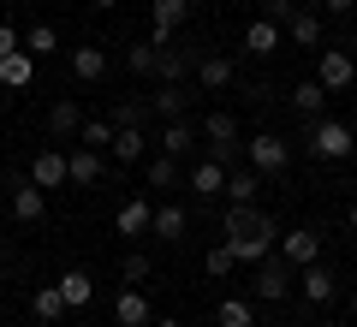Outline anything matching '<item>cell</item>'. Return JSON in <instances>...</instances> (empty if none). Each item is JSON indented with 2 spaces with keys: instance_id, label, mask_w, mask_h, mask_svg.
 <instances>
[{
  "instance_id": "6da1fadb",
  "label": "cell",
  "mask_w": 357,
  "mask_h": 327,
  "mask_svg": "<svg viewBox=\"0 0 357 327\" xmlns=\"http://www.w3.org/2000/svg\"><path fill=\"white\" fill-rule=\"evenodd\" d=\"M232 250V262H262V256H274V244H280V227H274V220H268L262 208H256V220H250V232H238V238H220Z\"/></svg>"
},
{
  "instance_id": "7a4b0ae2",
  "label": "cell",
  "mask_w": 357,
  "mask_h": 327,
  "mask_svg": "<svg viewBox=\"0 0 357 327\" xmlns=\"http://www.w3.org/2000/svg\"><path fill=\"white\" fill-rule=\"evenodd\" d=\"M351 149H357V137L345 119H310V155L316 161H351Z\"/></svg>"
},
{
  "instance_id": "3957f363",
  "label": "cell",
  "mask_w": 357,
  "mask_h": 327,
  "mask_svg": "<svg viewBox=\"0 0 357 327\" xmlns=\"http://www.w3.org/2000/svg\"><path fill=\"white\" fill-rule=\"evenodd\" d=\"M286 291H292V262H280V256H262L250 274V298L256 303H280Z\"/></svg>"
},
{
  "instance_id": "277c9868",
  "label": "cell",
  "mask_w": 357,
  "mask_h": 327,
  "mask_svg": "<svg viewBox=\"0 0 357 327\" xmlns=\"http://www.w3.org/2000/svg\"><path fill=\"white\" fill-rule=\"evenodd\" d=\"M244 155H250V167L262 178H274V173H286V161H292V149H286V137H274V131H256L250 143H238Z\"/></svg>"
},
{
  "instance_id": "5b68a950",
  "label": "cell",
  "mask_w": 357,
  "mask_h": 327,
  "mask_svg": "<svg viewBox=\"0 0 357 327\" xmlns=\"http://www.w3.org/2000/svg\"><path fill=\"white\" fill-rule=\"evenodd\" d=\"M316 84L328 89V96H345V89L357 84V60L345 48H321V60H316Z\"/></svg>"
},
{
  "instance_id": "8992f818",
  "label": "cell",
  "mask_w": 357,
  "mask_h": 327,
  "mask_svg": "<svg viewBox=\"0 0 357 327\" xmlns=\"http://www.w3.org/2000/svg\"><path fill=\"white\" fill-rule=\"evenodd\" d=\"M280 262H292V274L298 268H310V262H321V232L316 227H292V232H280Z\"/></svg>"
},
{
  "instance_id": "52a82bcc",
  "label": "cell",
  "mask_w": 357,
  "mask_h": 327,
  "mask_svg": "<svg viewBox=\"0 0 357 327\" xmlns=\"http://www.w3.org/2000/svg\"><path fill=\"white\" fill-rule=\"evenodd\" d=\"M6 185H13V220L36 227L42 214H48V190H42L36 178H6Z\"/></svg>"
},
{
  "instance_id": "ba28073f",
  "label": "cell",
  "mask_w": 357,
  "mask_h": 327,
  "mask_svg": "<svg viewBox=\"0 0 357 327\" xmlns=\"http://www.w3.org/2000/svg\"><path fill=\"white\" fill-rule=\"evenodd\" d=\"M203 137H208V155H215V161H232V155H238V119L232 114H208Z\"/></svg>"
},
{
  "instance_id": "9c48e42d",
  "label": "cell",
  "mask_w": 357,
  "mask_h": 327,
  "mask_svg": "<svg viewBox=\"0 0 357 327\" xmlns=\"http://www.w3.org/2000/svg\"><path fill=\"white\" fill-rule=\"evenodd\" d=\"M298 291H304V303H333L340 298V280H333V268L310 262V268H298Z\"/></svg>"
},
{
  "instance_id": "30bf717a",
  "label": "cell",
  "mask_w": 357,
  "mask_h": 327,
  "mask_svg": "<svg viewBox=\"0 0 357 327\" xmlns=\"http://www.w3.org/2000/svg\"><path fill=\"white\" fill-rule=\"evenodd\" d=\"M185 227H191V214L178 208V202H155V214H149V238L178 244V238H185Z\"/></svg>"
},
{
  "instance_id": "8fae6325",
  "label": "cell",
  "mask_w": 357,
  "mask_h": 327,
  "mask_svg": "<svg viewBox=\"0 0 357 327\" xmlns=\"http://www.w3.org/2000/svg\"><path fill=\"white\" fill-rule=\"evenodd\" d=\"M149 131L143 126H114V143H107V149H114V161L119 167H131V161H143V155H149Z\"/></svg>"
},
{
  "instance_id": "7c38bea8",
  "label": "cell",
  "mask_w": 357,
  "mask_h": 327,
  "mask_svg": "<svg viewBox=\"0 0 357 327\" xmlns=\"http://www.w3.org/2000/svg\"><path fill=\"white\" fill-rule=\"evenodd\" d=\"M280 36L286 30L274 24V18H250V24H244V54H250V60H268V54L280 48Z\"/></svg>"
},
{
  "instance_id": "4fadbf2b",
  "label": "cell",
  "mask_w": 357,
  "mask_h": 327,
  "mask_svg": "<svg viewBox=\"0 0 357 327\" xmlns=\"http://www.w3.org/2000/svg\"><path fill=\"white\" fill-rule=\"evenodd\" d=\"M155 149L173 155V161H178V155H191V149H197V126H191V119H161V137H155Z\"/></svg>"
},
{
  "instance_id": "5bb4252c",
  "label": "cell",
  "mask_w": 357,
  "mask_h": 327,
  "mask_svg": "<svg viewBox=\"0 0 357 327\" xmlns=\"http://www.w3.org/2000/svg\"><path fill=\"white\" fill-rule=\"evenodd\" d=\"M149 214H155V202H143V197H131L126 208L114 214V232H119V238H149Z\"/></svg>"
},
{
  "instance_id": "9a60e30c",
  "label": "cell",
  "mask_w": 357,
  "mask_h": 327,
  "mask_svg": "<svg viewBox=\"0 0 357 327\" xmlns=\"http://www.w3.org/2000/svg\"><path fill=\"white\" fill-rule=\"evenodd\" d=\"M72 77H77V84H102V77H107V48H96V42L72 48Z\"/></svg>"
},
{
  "instance_id": "2e32d148",
  "label": "cell",
  "mask_w": 357,
  "mask_h": 327,
  "mask_svg": "<svg viewBox=\"0 0 357 327\" xmlns=\"http://www.w3.org/2000/svg\"><path fill=\"white\" fill-rule=\"evenodd\" d=\"M114 321H119V327H149V321H155V310H149V298H143V291L131 286V291H119Z\"/></svg>"
},
{
  "instance_id": "e0dca14e",
  "label": "cell",
  "mask_w": 357,
  "mask_h": 327,
  "mask_svg": "<svg viewBox=\"0 0 357 327\" xmlns=\"http://www.w3.org/2000/svg\"><path fill=\"white\" fill-rule=\"evenodd\" d=\"M143 178H149V190H178V178H185V173H178L173 155L155 149V155H143Z\"/></svg>"
},
{
  "instance_id": "ac0fdd59",
  "label": "cell",
  "mask_w": 357,
  "mask_h": 327,
  "mask_svg": "<svg viewBox=\"0 0 357 327\" xmlns=\"http://www.w3.org/2000/svg\"><path fill=\"white\" fill-rule=\"evenodd\" d=\"M256 190H262V173H256V167H238V173H227L220 197H227V202H238V208H250V202H256Z\"/></svg>"
},
{
  "instance_id": "d6986e66",
  "label": "cell",
  "mask_w": 357,
  "mask_h": 327,
  "mask_svg": "<svg viewBox=\"0 0 357 327\" xmlns=\"http://www.w3.org/2000/svg\"><path fill=\"white\" fill-rule=\"evenodd\" d=\"M30 178H36L42 190H60V185H66V155H60V149H36V161H30Z\"/></svg>"
},
{
  "instance_id": "ffe728a7",
  "label": "cell",
  "mask_w": 357,
  "mask_h": 327,
  "mask_svg": "<svg viewBox=\"0 0 357 327\" xmlns=\"http://www.w3.org/2000/svg\"><path fill=\"white\" fill-rule=\"evenodd\" d=\"M102 178V149H72L66 155V185H96Z\"/></svg>"
},
{
  "instance_id": "44dd1931",
  "label": "cell",
  "mask_w": 357,
  "mask_h": 327,
  "mask_svg": "<svg viewBox=\"0 0 357 327\" xmlns=\"http://www.w3.org/2000/svg\"><path fill=\"white\" fill-rule=\"evenodd\" d=\"M54 286H60V298H66V310H84V303L96 298V280H89L84 268H66V274L54 280Z\"/></svg>"
},
{
  "instance_id": "7402d4cb",
  "label": "cell",
  "mask_w": 357,
  "mask_h": 327,
  "mask_svg": "<svg viewBox=\"0 0 357 327\" xmlns=\"http://www.w3.org/2000/svg\"><path fill=\"white\" fill-rule=\"evenodd\" d=\"M185 72H197V54H185V48H173V42H167V48L155 54V77H161V84H178Z\"/></svg>"
},
{
  "instance_id": "603a6c76",
  "label": "cell",
  "mask_w": 357,
  "mask_h": 327,
  "mask_svg": "<svg viewBox=\"0 0 357 327\" xmlns=\"http://www.w3.org/2000/svg\"><path fill=\"white\" fill-rule=\"evenodd\" d=\"M185 107H191L185 84H161V89L149 96V114H155V119H185Z\"/></svg>"
},
{
  "instance_id": "cb8c5ba5",
  "label": "cell",
  "mask_w": 357,
  "mask_h": 327,
  "mask_svg": "<svg viewBox=\"0 0 357 327\" xmlns=\"http://www.w3.org/2000/svg\"><path fill=\"white\" fill-rule=\"evenodd\" d=\"M197 77H203V89H227L232 77H238V66H232L227 54H197Z\"/></svg>"
},
{
  "instance_id": "d4e9b609",
  "label": "cell",
  "mask_w": 357,
  "mask_h": 327,
  "mask_svg": "<svg viewBox=\"0 0 357 327\" xmlns=\"http://www.w3.org/2000/svg\"><path fill=\"white\" fill-rule=\"evenodd\" d=\"M77 126H84V107H77L72 96H60L48 107V131H54V137H77Z\"/></svg>"
},
{
  "instance_id": "484cf974",
  "label": "cell",
  "mask_w": 357,
  "mask_h": 327,
  "mask_svg": "<svg viewBox=\"0 0 357 327\" xmlns=\"http://www.w3.org/2000/svg\"><path fill=\"white\" fill-rule=\"evenodd\" d=\"M30 77H36V60H30L24 48L0 60V89H30Z\"/></svg>"
},
{
  "instance_id": "4316f807",
  "label": "cell",
  "mask_w": 357,
  "mask_h": 327,
  "mask_svg": "<svg viewBox=\"0 0 357 327\" xmlns=\"http://www.w3.org/2000/svg\"><path fill=\"white\" fill-rule=\"evenodd\" d=\"M321 107H328V89H321L316 77H304V84L292 89V114L298 119H321Z\"/></svg>"
},
{
  "instance_id": "83f0119b",
  "label": "cell",
  "mask_w": 357,
  "mask_h": 327,
  "mask_svg": "<svg viewBox=\"0 0 357 327\" xmlns=\"http://www.w3.org/2000/svg\"><path fill=\"white\" fill-rule=\"evenodd\" d=\"M286 36H292L298 48H321V13H304V6H298V13L286 18Z\"/></svg>"
},
{
  "instance_id": "f1b7e54d",
  "label": "cell",
  "mask_w": 357,
  "mask_h": 327,
  "mask_svg": "<svg viewBox=\"0 0 357 327\" xmlns=\"http://www.w3.org/2000/svg\"><path fill=\"white\" fill-rule=\"evenodd\" d=\"M220 185H227V161H197L191 167V190H203V197H220Z\"/></svg>"
},
{
  "instance_id": "f546056e",
  "label": "cell",
  "mask_w": 357,
  "mask_h": 327,
  "mask_svg": "<svg viewBox=\"0 0 357 327\" xmlns=\"http://www.w3.org/2000/svg\"><path fill=\"white\" fill-rule=\"evenodd\" d=\"M24 54H30V60L60 54V30H54V24H30V30H24Z\"/></svg>"
},
{
  "instance_id": "4dcf8cb0",
  "label": "cell",
  "mask_w": 357,
  "mask_h": 327,
  "mask_svg": "<svg viewBox=\"0 0 357 327\" xmlns=\"http://www.w3.org/2000/svg\"><path fill=\"white\" fill-rule=\"evenodd\" d=\"M30 315H36V321H60V315H66L60 286H36V291H30Z\"/></svg>"
},
{
  "instance_id": "1f68e13d",
  "label": "cell",
  "mask_w": 357,
  "mask_h": 327,
  "mask_svg": "<svg viewBox=\"0 0 357 327\" xmlns=\"http://www.w3.org/2000/svg\"><path fill=\"white\" fill-rule=\"evenodd\" d=\"M215 327H256V310H250V298H227L215 310Z\"/></svg>"
},
{
  "instance_id": "d6a6232c",
  "label": "cell",
  "mask_w": 357,
  "mask_h": 327,
  "mask_svg": "<svg viewBox=\"0 0 357 327\" xmlns=\"http://www.w3.org/2000/svg\"><path fill=\"white\" fill-rule=\"evenodd\" d=\"M155 54H161V48L143 36V42H131V48H126V66H131L137 77H155Z\"/></svg>"
},
{
  "instance_id": "836d02e7",
  "label": "cell",
  "mask_w": 357,
  "mask_h": 327,
  "mask_svg": "<svg viewBox=\"0 0 357 327\" xmlns=\"http://www.w3.org/2000/svg\"><path fill=\"white\" fill-rule=\"evenodd\" d=\"M77 143H84V149H107V143H114V119H84V126H77Z\"/></svg>"
},
{
  "instance_id": "e575fe53",
  "label": "cell",
  "mask_w": 357,
  "mask_h": 327,
  "mask_svg": "<svg viewBox=\"0 0 357 327\" xmlns=\"http://www.w3.org/2000/svg\"><path fill=\"white\" fill-rule=\"evenodd\" d=\"M232 268H238V262H232V250H227V244H215V250H203V274H208V280H227Z\"/></svg>"
},
{
  "instance_id": "d590c367",
  "label": "cell",
  "mask_w": 357,
  "mask_h": 327,
  "mask_svg": "<svg viewBox=\"0 0 357 327\" xmlns=\"http://www.w3.org/2000/svg\"><path fill=\"white\" fill-rule=\"evenodd\" d=\"M149 101H119V107H114V126H143V131H149Z\"/></svg>"
},
{
  "instance_id": "8d00e7d4",
  "label": "cell",
  "mask_w": 357,
  "mask_h": 327,
  "mask_svg": "<svg viewBox=\"0 0 357 327\" xmlns=\"http://www.w3.org/2000/svg\"><path fill=\"white\" fill-rule=\"evenodd\" d=\"M119 274H126L131 286H137V280H149V274H155V262H149V256H143V250H131L126 262H119Z\"/></svg>"
},
{
  "instance_id": "74e56055",
  "label": "cell",
  "mask_w": 357,
  "mask_h": 327,
  "mask_svg": "<svg viewBox=\"0 0 357 327\" xmlns=\"http://www.w3.org/2000/svg\"><path fill=\"white\" fill-rule=\"evenodd\" d=\"M292 13H298V0H268V13H262V18H274V24L286 30V18H292Z\"/></svg>"
},
{
  "instance_id": "f35d334b",
  "label": "cell",
  "mask_w": 357,
  "mask_h": 327,
  "mask_svg": "<svg viewBox=\"0 0 357 327\" xmlns=\"http://www.w3.org/2000/svg\"><path fill=\"white\" fill-rule=\"evenodd\" d=\"M18 48H24V36H18L13 24H0V60H6V54H18Z\"/></svg>"
},
{
  "instance_id": "ab89813d",
  "label": "cell",
  "mask_w": 357,
  "mask_h": 327,
  "mask_svg": "<svg viewBox=\"0 0 357 327\" xmlns=\"http://www.w3.org/2000/svg\"><path fill=\"white\" fill-rule=\"evenodd\" d=\"M321 13H333V18H345V13H357V0H321Z\"/></svg>"
},
{
  "instance_id": "60d3db41",
  "label": "cell",
  "mask_w": 357,
  "mask_h": 327,
  "mask_svg": "<svg viewBox=\"0 0 357 327\" xmlns=\"http://www.w3.org/2000/svg\"><path fill=\"white\" fill-rule=\"evenodd\" d=\"M345 227H351V232H357V202H351V208H345Z\"/></svg>"
},
{
  "instance_id": "b9f144b4",
  "label": "cell",
  "mask_w": 357,
  "mask_h": 327,
  "mask_svg": "<svg viewBox=\"0 0 357 327\" xmlns=\"http://www.w3.org/2000/svg\"><path fill=\"white\" fill-rule=\"evenodd\" d=\"M6 250H13V238H6V227H0V256H6Z\"/></svg>"
},
{
  "instance_id": "7bdbcfd3",
  "label": "cell",
  "mask_w": 357,
  "mask_h": 327,
  "mask_svg": "<svg viewBox=\"0 0 357 327\" xmlns=\"http://www.w3.org/2000/svg\"><path fill=\"white\" fill-rule=\"evenodd\" d=\"M155 327H178V321H173V315H161V321H155Z\"/></svg>"
},
{
  "instance_id": "ee69618b",
  "label": "cell",
  "mask_w": 357,
  "mask_h": 327,
  "mask_svg": "<svg viewBox=\"0 0 357 327\" xmlns=\"http://www.w3.org/2000/svg\"><path fill=\"white\" fill-rule=\"evenodd\" d=\"M96 6H119V0H96Z\"/></svg>"
},
{
  "instance_id": "f6af8a7d",
  "label": "cell",
  "mask_w": 357,
  "mask_h": 327,
  "mask_svg": "<svg viewBox=\"0 0 357 327\" xmlns=\"http://www.w3.org/2000/svg\"><path fill=\"white\" fill-rule=\"evenodd\" d=\"M316 327H340V321H316Z\"/></svg>"
},
{
  "instance_id": "bcb514c9",
  "label": "cell",
  "mask_w": 357,
  "mask_h": 327,
  "mask_svg": "<svg viewBox=\"0 0 357 327\" xmlns=\"http://www.w3.org/2000/svg\"><path fill=\"white\" fill-rule=\"evenodd\" d=\"M351 315H357V291H351Z\"/></svg>"
},
{
  "instance_id": "7dc6e473",
  "label": "cell",
  "mask_w": 357,
  "mask_h": 327,
  "mask_svg": "<svg viewBox=\"0 0 357 327\" xmlns=\"http://www.w3.org/2000/svg\"><path fill=\"white\" fill-rule=\"evenodd\" d=\"M351 137H357V119H351Z\"/></svg>"
}]
</instances>
